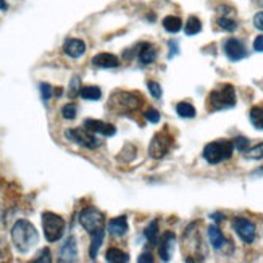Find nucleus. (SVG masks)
Instances as JSON below:
<instances>
[{
    "label": "nucleus",
    "mask_w": 263,
    "mask_h": 263,
    "mask_svg": "<svg viewBox=\"0 0 263 263\" xmlns=\"http://www.w3.org/2000/svg\"><path fill=\"white\" fill-rule=\"evenodd\" d=\"M11 241L20 252L26 254L39 242V234L32 223L28 220H18L11 228Z\"/></svg>",
    "instance_id": "f257e3e1"
},
{
    "label": "nucleus",
    "mask_w": 263,
    "mask_h": 263,
    "mask_svg": "<svg viewBox=\"0 0 263 263\" xmlns=\"http://www.w3.org/2000/svg\"><path fill=\"white\" fill-rule=\"evenodd\" d=\"M142 105V97L136 92H126V90H117L110 96L108 107L118 113H129Z\"/></svg>",
    "instance_id": "f03ea898"
},
{
    "label": "nucleus",
    "mask_w": 263,
    "mask_h": 263,
    "mask_svg": "<svg viewBox=\"0 0 263 263\" xmlns=\"http://www.w3.org/2000/svg\"><path fill=\"white\" fill-rule=\"evenodd\" d=\"M234 152V142L233 141H215L205 145L203 148V158L207 160V163L210 165H218L224 160H230Z\"/></svg>",
    "instance_id": "7ed1b4c3"
},
{
    "label": "nucleus",
    "mask_w": 263,
    "mask_h": 263,
    "mask_svg": "<svg viewBox=\"0 0 263 263\" xmlns=\"http://www.w3.org/2000/svg\"><path fill=\"white\" fill-rule=\"evenodd\" d=\"M236 105V89L231 84H224L215 89L209 96V107L212 111L233 108Z\"/></svg>",
    "instance_id": "20e7f679"
},
{
    "label": "nucleus",
    "mask_w": 263,
    "mask_h": 263,
    "mask_svg": "<svg viewBox=\"0 0 263 263\" xmlns=\"http://www.w3.org/2000/svg\"><path fill=\"white\" fill-rule=\"evenodd\" d=\"M42 228L45 239L49 242H57L65 233V220L52 212H45L42 213Z\"/></svg>",
    "instance_id": "39448f33"
},
{
    "label": "nucleus",
    "mask_w": 263,
    "mask_h": 263,
    "mask_svg": "<svg viewBox=\"0 0 263 263\" xmlns=\"http://www.w3.org/2000/svg\"><path fill=\"white\" fill-rule=\"evenodd\" d=\"M79 223L84 228L89 234H94L100 230H104L105 226V216L99 209L87 207L79 213Z\"/></svg>",
    "instance_id": "423d86ee"
},
{
    "label": "nucleus",
    "mask_w": 263,
    "mask_h": 263,
    "mask_svg": "<svg viewBox=\"0 0 263 263\" xmlns=\"http://www.w3.org/2000/svg\"><path fill=\"white\" fill-rule=\"evenodd\" d=\"M171 145H173V137H171L168 133H157L152 141H151V145H148V155L155 160H160L163 158L168 152Z\"/></svg>",
    "instance_id": "0eeeda50"
},
{
    "label": "nucleus",
    "mask_w": 263,
    "mask_h": 263,
    "mask_svg": "<svg viewBox=\"0 0 263 263\" xmlns=\"http://www.w3.org/2000/svg\"><path fill=\"white\" fill-rule=\"evenodd\" d=\"M66 139H70L71 142L86 147V148H97L100 145V141L96 137L94 133H90L86 128H73V129H68L65 133Z\"/></svg>",
    "instance_id": "6e6552de"
},
{
    "label": "nucleus",
    "mask_w": 263,
    "mask_h": 263,
    "mask_svg": "<svg viewBox=\"0 0 263 263\" xmlns=\"http://www.w3.org/2000/svg\"><path fill=\"white\" fill-rule=\"evenodd\" d=\"M233 230L246 244H252L255 241L257 228L252 221L244 218V216H236V218L233 220Z\"/></svg>",
    "instance_id": "1a4fd4ad"
},
{
    "label": "nucleus",
    "mask_w": 263,
    "mask_h": 263,
    "mask_svg": "<svg viewBox=\"0 0 263 263\" xmlns=\"http://www.w3.org/2000/svg\"><path fill=\"white\" fill-rule=\"evenodd\" d=\"M223 50L226 53V57L230 59L231 62H239L247 57V50H246V45L242 41H239L236 37H230L226 39L223 44Z\"/></svg>",
    "instance_id": "9d476101"
},
{
    "label": "nucleus",
    "mask_w": 263,
    "mask_h": 263,
    "mask_svg": "<svg viewBox=\"0 0 263 263\" xmlns=\"http://www.w3.org/2000/svg\"><path fill=\"white\" fill-rule=\"evenodd\" d=\"M175 246H176V236L175 233H165L163 237L158 241V254L162 257L163 261H170L171 257H173V250H175Z\"/></svg>",
    "instance_id": "9b49d317"
},
{
    "label": "nucleus",
    "mask_w": 263,
    "mask_h": 263,
    "mask_svg": "<svg viewBox=\"0 0 263 263\" xmlns=\"http://www.w3.org/2000/svg\"><path fill=\"white\" fill-rule=\"evenodd\" d=\"M84 128L89 129L90 133H94V134H102V136H107V137L117 134V128L113 126V124L100 121V120H92V118L84 121Z\"/></svg>",
    "instance_id": "f8f14e48"
},
{
    "label": "nucleus",
    "mask_w": 263,
    "mask_h": 263,
    "mask_svg": "<svg viewBox=\"0 0 263 263\" xmlns=\"http://www.w3.org/2000/svg\"><path fill=\"white\" fill-rule=\"evenodd\" d=\"M63 52L70 59H79L86 53V44L81 39H68L63 44Z\"/></svg>",
    "instance_id": "ddd939ff"
},
{
    "label": "nucleus",
    "mask_w": 263,
    "mask_h": 263,
    "mask_svg": "<svg viewBox=\"0 0 263 263\" xmlns=\"http://www.w3.org/2000/svg\"><path fill=\"white\" fill-rule=\"evenodd\" d=\"M78 257V246L74 237H68L60 249V261H74Z\"/></svg>",
    "instance_id": "4468645a"
},
{
    "label": "nucleus",
    "mask_w": 263,
    "mask_h": 263,
    "mask_svg": "<svg viewBox=\"0 0 263 263\" xmlns=\"http://www.w3.org/2000/svg\"><path fill=\"white\" fill-rule=\"evenodd\" d=\"M137 59H139V62L142 65H151L155 62L157 59V50L152 44L148 42H144L139 45V52H137Z\"/></svg>",
    "instance_id": "2eb2a0df"
},
{
    "label": "nucleus",
    "mask_w": 263,
    "mask_h": 263,
    "mask_svg": "<svg viewBox=\"0 0 263 263\" xmlns=\"http://www.w3.org/2000/svg\"><path fill=\"white\" fill-rule=\"evenodd\" d=\"M108 233L115 237H121L128 233V220L126 216H117L108 223Z\"/></svg>",
    "instance_id": "dca6fc26"
},
{
    "label": "nucleus",
    "mask_w": 263,
    "mask_h": 263,
    "mask_svg": "<svg viewBox=\"0 0 263 263\" xmlns=\"http://www.w3.org/2000/svg\"><path fill=\"white\" fill-rule=\"evenodd\" d=\"M92 65L97 68H105L107 70V68H117L120 65V60L111 53H99L92 59Z\"/></svg>",
    "instance_id": "f3484780"
},
{
    "label": "nucleus",
    "mask_w": 263,
    "mask_h": 263,
    "mask_svg": "<svg viewBox=\"0 0 263 263\" xmlns=\"http://www.w3.org/2000/svg\"><path fill=\"white\" fill-rule=\"evenodd\" d=\"M209 239H210V244L213 246V249H216V250L223 249L228 244L224 234L220 231L218 226H209Z\"/></svg>",
    "instance_id": "a211bd4d"
},
{
    "label": "nucleus",
    "mask_w": 263,
    "mask_h": 263,
    "mask_svg": "<svg viewBox=\"0 0 263 263\" xmlns=\"http://www.w3.org/2000/svg\"><path fill=\"white\" fill-rule=\"evenodd\" d=\"M144 234H145V239L148 241V244H151V246H157L158 241H160V226H158V220H154L151 224H148V226L145 228Z\"/></svg>",
    "instance_id": "6ab92c4d"
},
{
    "label": "nucleus",
    "mask_w": 263,
    "mask_h": 263,
    "mask_svg": "<svg viewBox=\"0 0 263 263\" xmlns=\"http://www.w3.org/2000/svg\"><path fill=\"white\" fill-rule=\"evenodd\" d=\"M105 260L111 261V263H126V261H129V255L126 252H123V250H120V249L111 247V249L107 250Z\"/></svg>",
    "instance_id": "aec40b11"
},
{
    "label": "nucleus",
    "mask_w": 263,
    "mask_h": 263,
    "mask_svg": "<svg viewBox=\"0 0 263 263\" xmlns=\"http://www.w3.org/2000/svg\"><path fill=\"white\" fill-rule=\"evenodd\" d=\"M92 236V241H90V249H89V254H90V258H96L97 254H99V249L102 246V242H104V230H100L94 234H90Z\"/></svg>",
    "instance_id": "412c9836"
},
{
    "label": "nucleus",
    "mask_w": 263,
    "mask_h": 263,
    "mask_svg": "<svg viewBox=\"0 0 263 263\" xmlns=\"http://www.w3.org/2000/svg\"><path fill=\"white\" fill-rule=\"evenodd\" d=\"M79 96L84 100H99L102 97V90L97 86H86V87H81Z\"/></svg>",
    "instance_id": "4be33fe9"
},
{
    "label": "nucleus",
    "mask_w": 263,
    "mask_h": 263,
    "mask_svg": "<svg viewBox=\"0 0 263 263\" xmlns=\"http://www.w3.org/2000/svg\"><path fill=\"white\" fill-rule=\"evenodd\" d=\"M176 111L181 118H194L197 113L196 108H194V105H191L189 102H179V104L176 105Z\"/></svg>",
    "instance_id": "5701e85b"
},
{
    "label": "nucleus",
    "mask_w": 263,
    "mask_h": 263,
    "mask_svg": "<svg viewBox=\"0 0 263 263\" xmlns=\"http://www.w3.org/2000/svg\"><path fill=\"white\" fill-rule=\"evenodd\" d=\"M202 31V23L197 16H191L186 23L184 26V32L187 34V36H196V34H199Z\"/></svg>",
    "instance_id": "b1692460"
},
{
    "label": "nucleus",
    "mask_w": 263,
    "mask_h": 263,
    "mask_svg": "<svg viewBox=\"0 0 263 263\" xmlns=\"http://www.w3.org/2000/svg\"><path fill=\"white\" fill-rule=\"evenodd\" d=\"M163 28L168 31V32H178V31H181V28H182V21H181V18H178V16H166L165 20H163Z\"/></svg>",
    "instance_id": "393cba45"
},
{
    "label": "nucleus",
    "mask_w": 263,
    "mask_h": 263,
    "mask_svg": "<svg viewBox=\"0 0 263 263\" xmlns=\"http://www.w3.org/2000/svg\"><path fill=\"white\" fill-rule=\"evenodd\" d=\"M250 123L254 124L257 129H263V107H254L250 110Z\"/></svg>",
    "instance_id": "a878e982"
},
{
    "label": "nucleus",
    "mask_w": 263,
    "mask_h": 263,
    "mask_svg": "<svg viewBox=\"0 0 263 263\" xmlns=\"http://www.w3.org/2000/svg\"><path fill=\"white\" fill-rule=\"evenodd\" d=\"M218 26L221 28V29H224V31H236L237 29V23H236V20H233V18H230L228 15H221L220 18H218Z\"/></svg>",
    "instance_id": "bb28decb"
},
{
    "label": "nucleus",
    "mask_w": 263,
    "mask_h": 263,
    "mask_svg": "<svg viewBox=\"0 0 263 263\" xmlns=\"http://www.w3.org/2000/svg\"><path fill=\"white\" fill-rule=\"evenodd\" d=\"M244 157L250 158V160H261L263 158V142L250 147L247 152H244Z\"/></svg>",
    "instance_id": "cd10ccee"
},
{
    "label": "nucleus",
    "mask_w": 263,
    "mask_h": 263,
    "mask_svg": "<svg viewBox=\"0 0 263 263\" xmlns=\"http://www.w3.org/2000/svg\"><path fill=\"white\" fill-rule=\"evenodd\" d=\"M233 142H234V148H237V151L242 152V154L250 148V141L247 139V137H236Z\"/></svg>",
    "instance_id": "c85d7f7f"
},
{
    "label": "nucleus",
    "mask_w": 263,
    "mask_h": 263,
    "mask_svg": "<svg viewBox=\"0 0 263 263\" xmlns=\"http://www.w3.org/2000/svg\"><path fill=\"white\" fill-rule=\"evenodd\" d=\"M76 113H78V107L74 104H66L62 108V115H63L65 120H73V118H76Z\"/></svg>",
    "instance_id": "c756f323"
},
{
    "label": "nucleus",
    "mask_w": 263,
    "mask_h": 263,
    "mask_svg": "<svg viewBox=\"0 0 263 263\" xmlns=\"http://www.w3.org/2000/svg\"><path fill=\"white\" fill-rule=\"evenodd\" d=\"M147 87H148V92H151V96L154 99H160L162 97V86H160L158 83L155 81H148L147 83Z\"/></svg>",
    "instance_id": "7c9ffc66"
},
{
    "label": "nucleus",
    "mask_w": 263,
    "mask_h": 263,
    "mask_svg": "<svg viewBox=\"0 0 263 263\" xmlns=\"http://www.w3.org/2000/svg\"><path fill=\"white\" fill-rule=\"evenodd\" d=\"M52 94H53L52 86L47 84V83H42V84H41V96H42V100H44V102H47V100L52 97Z\"/></svg>",
    "instance_id": "2f4dec72"
},
{
    "label": "nucleus",
    "mask_w": 263,
    "mask_h": 263,
    "mask_svg": "<svg viewBox=\"0 0 263 263\" xmlns=\"http://www.w3.org/2000/svg\"><path fill=\"white\" fill-rule=\"evenodd\" d=\"M144 117H145V120H147L148 123H152V124H155V123L160 121V113H158L157 110H154V108L147 110V111L144 113Z\"/></svg>",
    "instance_id": "473e14b6"
},
{
    "label": "nucleus",
    "mask_w": 263,
    "mask_h": 263,
    "mask_svg": "<svg viewBox=\"0 0 263 263\" xmlns=\"http://www.w3.org/2000/svg\"><path fill=\"white\" fill-rule=\"evenodd\" d=\"M79 92H81V86H79V78L74 76L71 79V84H70V96L71 97H76Z\"/></svg>",
    "instance_id": "72a5a7b5"
},
{
    "label": "nucleus",
    "mask_w": 263,
    "mask_h": 263,
    "mask_svg": "<svg viewBox=\"0 0 263 263\" xmlns=\"http://www.w3.org/2000/svg\"><path fill=\"white\" fill-rule=\"evenodd\" d=\"M50 263L52 261V258H50V250L49 249H44L42 252L39 254V257L37 258H34V263Z\"/></svg>",
    "instance_id": "f704fd0d"
},
{
    "label": "nucleus",
    "mask_w": 263,
    "mask_h": 263,
    "mask_svg": "<svg viewBox=\"0 0 263 263\" xmlns=\"http://www.w3.org/2000/svg\"><path fill=\"white\" fill-rule=\"evenodd\" d=\"M254 26L260 31H263V11H258V13L254 16Z\"/></svg>",
    "instance_id": "c9c22d12"
},
{
    "label": "nucleus",
    "mask_w": 263,
    "mask_h": 263,
    "mask_svg": "<svg viewBox=\"0 0 263 263\" xmlns=\"http://www.w3.org/2000/svg\"><path fill=\"white\" fill-rule=\"evenodd\" d=\"M254 49L257 52H263V34H261V36H258V37H255V41H254Z\"/></svg>",
    "instance_id": "e433bc0d"
},
{
    "label": "nucleus",
    "mask_w": 263,
    "mask_h": 263,
    "mask_svg": "<svg viewBox=\"0 0 263 263\" xmlns=\"http://www.w3.org/2000/svg\"><path fill=\"white\" fill-rule=\"evenodd\" d=\"M137 261H139V263H152V261H154V258H152V255H151V254H142L139 258H137Z\"/></svg>",
    "instance_id": "4c0bfd02"
},
{
    "label": "nucleus",
    "mask_w": 263,
    "mask_h": 263,
    "mask_svg": "<svg viewBox=\"0 0 263 263\" xmlns=\"http://www.w3.org/2000/svg\"><path fill=\"white\" fill-rule=\"evenodd\" d=\"M212 218H213L215 221H223L224 216H223L221 213H215V215H212Z\"/></svg>",
    "instance_id": "58836bf2"
},
{
    "label": "nucleus",
    "mask_w": 263,
    "mask_h": 263,
    "mask_svg": "<svg viewBox=\"0 0 263 263\" xmlns=\"http://www.w3.org/2000/svg\"><path fill=\"white\" fill-rule=\"evenodd\" d=\"M8 8V5H7V2H5V0H0V10H7Z\"/></svg>",
    "instance_id": "ea45409f"
},
{
    "label": "nucleus",
    "mask_w": 263,
    "mask_h": 263,
    "mask_svg": "<svg viewBox=\"0 0 263 263\" xmlns=\"http://www.w3.org/2000/svg\"><path fill=\"white\" fill-rule=\"evenodd\" d=\"M257 2H258V5H260V7L263 8V0H257Z\"/></svg>",
    "instance_id": "a19ab883"
}]
</instances>
